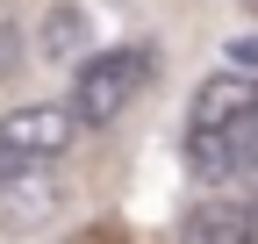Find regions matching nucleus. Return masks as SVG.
<instances>
[{"label":"nucleus","mask_w":258,"mask_h":244,"mask_svg":"<svg viewBox=\"0 0 258 244\" xmlns=\"http://www.w3.org/2000/svg\"><path fill=\"white\" fill-rule=\"evenodd\" d=\"M144 86H151V50L122 43V50L86 57L79 79H72V122H79V130H108V122L137 101Z\"/></svg>","instance_id":"nucleus-1"},{"label":"nucleus","mask_w":258,"mask_h":244,"mask_svg":"<svg viewBox=\"0 0 258 244\" xmlns=\"http://www.w3.org/2000/svg\"><path fill=\"white\" fill-rule=\"evenodd\" d=\"M258 115V72H230L222 65L215 79H201V94L186 108V137H215V130H237V122Z\"/></svg>","instance_id":"nucleus-3"},{"label":"nucleus","mask_w":258,"mask_h":244,"mask_svg":"<svg viewBox=\"0 0 258 244\" xmlns=\"http://www.w3.org/2000/svg\"><path fill=\"white\" fill-rule=\"evenodd\" d=\"M86 29H93V22H86V8H72V0H64V8H50V15H43L36 50L50 57V65H64V57H79V50H86Z\"/></svg>","instance_id":"nucleus-6"},{"label":"nucleus","mask_w":258,"mask_h":244,"mask_svg":"<svg viewBox=\"0 0 258 244\" xmlns=\"http://www.w3.org/2000/svg\"><path fill=\"white\" fill-rule=\"evenodd\" d=\"M230 72H258V36H230Z\"/></svg>","instance_id":"nucleus-7"},{"label":"nucleus","mask_w":258,"mask_h":244,"mask_svg":"<svg viewBox=\"0 0 258 244\" xmlns=\"http://www.w3.org/2000/svg\"><path fill=\"white\" fill-rule=\"evenodd\" d=\"M15 50H22V43H15V22H8V8H0V79L15 72Z\"/></svg>","instance_id":"nucleus-8"},{"label":"nucleus","mask_w":258,"mask_h":244,"mask_svg":"<svg viewBox=\"0 0 258 244\" xmlns=\"http://www.w3.org/2000/svg\"><path fill=\"white\" fill-rule=\"evenodd\" d=\"M179 244H258V216L244 201H230V194H208V201L186 208Z\"/></svg>","instance_id":"nucleus-5"},{"label":"nucleus","mask_w":258,"mask_h":244,"mask_svg":"<svg viewBox=\"0 0 258 244\" xmlns=\"http://www.w3.org/2000/svg\"><path fill=\"white\" fill-rule=\"evenodd\" d=\"M186 165L201 179H244V172H258V115L237 122V130H215V137H186Z\"/></svg>","instance_id":"nucleus-4"},{"label":"nucleus","mask_w":258,"mask_h":244,"mask_svg":"<svg viewBox=\"0 0 258 244\" xmlns=\"http://www.w3.org/2000/svg\"><path fill=\"white\" fill-rule=\"evenodd\" d=\"M72 137H79L72 108H50V101L0 115V151H8V158H22V165H50V158H57V151L72 144Z\"/></svg>","instance_id":"nucleus-2"},{"label":"nucleus","mask_w":258,"mask_h":244,"mask_svg":"<svg viewBox=\"0 0 258 244\" xmlns=\"http://www.w3.org/2000/svg\"><path fill=\"white\" fill-rule=\"evenodd\" d=\"M244 15H251V22H258V0H244Z\"/></svg>","instance_id":"nucleus-9"}]
</instances>
